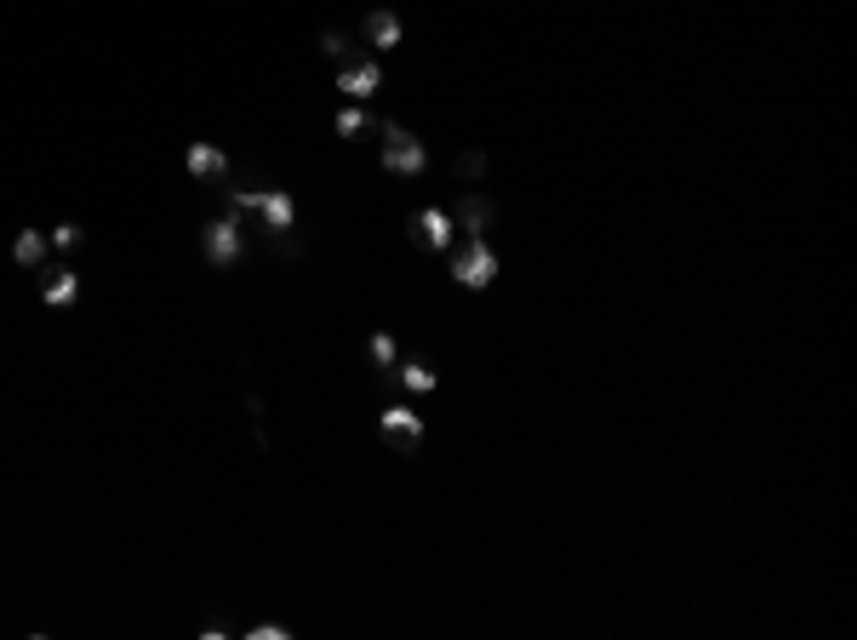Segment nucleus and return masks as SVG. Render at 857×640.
Here are the masks:
<instances>
[{
	"instance_id": "f257e3e1",
	"label": "nucleus",
	"mask_w": 857,
	"mask_h": 640,
	"mask_svg": "<svg viewBox=\"0 0 857 640\" xmlns=\"http://www.w3.org/2000/svg\"><path fill=\"white\" fill-rule=\"evenodd\" d=\"M378 132H383V166L395 172V178H418L423 166H429V149H423L406 126H395V120H378Z\"/></svg>"
},
{
	"instance_id": "6ab92c4d",
	"label": "nucleus",
	"mask_w": 857,
	"mask_h": 640,
	"mask_svg": "<svg viewBox=\"0 0 857 640\" xmlns=\"http://www.w3.org/2000/svg\"><path fill=\"white\" fill-rule=\"evenodd\" d=\"M252 640H292V635H286L280 623H258V629H252Z\"/></svg>"
},
{
	"instance_id": "0eeeda50",
	"label": "nucleus",
	"mask_w": 857,
	"mask_h": 640,
	"mask_svg": "<svg viewBox=\"0 0 857 640\" xmlns=\"http://www.w3.org/2000/svg\"><path fill=\"white\" fill-rule=\"evenodd\" d=\"M378 423H383V435L406 440V446H418V440H423V418L412 412V406H383Z\"/></svg>"
},
{
	"instance_id": "20e7f679",
	"label": "nucleus",
	"mask_w": 857,
	"mask_h": 640,
	"mask_svg": "<svg viewBox=\"0 0 857 640\" xmlns=\"http://www.w3.org/2000/svg\"><path fill=\"white\" fill-rule=\"evenodd\" d=\"M206 258L218 263V269H229V263L240 258V218L229 212V218L206 223Z\"/></svg>"
},
{
	"instance_id": "dca6fc26",
	"label": "nucleus",
	"mask_w": 857,
	"mask_h": 640,
	"mask_svg": "<svg viewBox=\"0 0 857 640\" xmlns=\"http://www.w3.org/2000/svg\"><path fill=\"white\" fill-rule=\"evenodd\" d=\"M458 172H463V178H480V172H486V155H480V149H463V155H458Z\"/></svg>"
},
{
	"instance_id": "a211bd4d",
	"label": "nucleus",
	"mask_w": 857,
	"mask_h": 640,
	"mask_svg": "<svg viewBox=\"0 0 857 640\" xmlns=\"http://www.w3.org/2000/svg\"><path fill=\"white\" fill-rule=\"evenodd\" d=\"M52 246H80V223H58V229H52Z\"/></svg>"
},
{
	"instance_id": "f03ea898",
	"label": "nucleus",
	"mask_w": 857,
	"mask_h": 640,
	"mask_svg": "<svg viewBox=\"0 0 857 640\" xmlns=\"http://www.w3.org/2000/svg\"><path fill=\"white\" fill-rule=\"evenodd\" d=\"M452 275H458V286L480 292V286H492V280L503 275V263H498V252H492L486 240H469L458 258H452Z\"/></svg>"
},
{
	"instance_id": "ddd939ff",
	"label": "nucleus",
	"mask_w": 857,
	"mask_h": 640,
	"mask_svg": "<svg viewBox=\"0 0 857 640\" xmlns=\"http://www.w3.org/2000/svg\"><path fill=\"white\" fill-rule=\"evenodd\" d=\"M400 383H406L412 395H429L440 378H435V366H429V360H406V366H400Z\"/></svg>"
},
{
	"instance_id": "39448f33",
	"label": "nucleus",
	"mask_w": 857,
	"mask_h": 640,
	"mask_svg": "<svg viewBox=\"0 0 857 640\" xmlns=\"http://www.w3.org/2000/svg\"><path fill=\"white\" fill-rule=\"evenodd\" d=\"M412 235H418L423 246L446 252V246H452V235H458V223H452V212H440V206H423L418 218H412Z\"/></svg>"
},
{
	"instance_id": "423d86ee",
	"label": "nucleus",
	"mask_w": 857,
	"mask_h": 640,
	"mask_svg": "<svg viewBox=\"0 0 857 640\" xmlns=\"http://www.w3.org/2000/svg\"><path fill=\"white\" fill-rule=\"evenodd\" d=\"M252 212H263V223H269L275 235H286V229L298 223V206H292L286 189H258V206H252Z\"/></svg>"
},
{
	"instance_id": "7ed1b4c3",
	"label": "nucleus",
	"mask_w": 857,
	"mask_h": 640,
	"mask_svg": "<svg viewBox=\"0 0 857 640\" xmlns=\"http://www.w3.org/2000/svg\"><path fill=\"white\" fill-rule=\"evenodd\" d=\"M378 86H383V69H378L372 58H366V52H360V58H349V63L338 69V92H343V98L366 103L372 92H378Z\"/></svg>"
},
{
	"instance_id": "9b49d317",
	"label": "nucleus",
	"mask_w": 857,
	"mask_h": 640,
	"mask_svg": "<svg viewBox=\"0 0 857 640\" xmlns=\"http://www.w3.org/2000/svg\"><path fill=\"white\" fill-rule=\"evenodd\" d=\"M458 223L469 229V240H486V223H492V200H480V195H469L458 206Z\"/></svg>"
},
{
	"instance_id": "f3484780",
	"label": "nucleus",
	"mask_w": 857,
	"mask_h": 640,
	"mask_svg": "<svg viewBox=\"0 0 857 640\" xmlns=\"http://www.w3.org/2000/svg\"><path fill=\"white\" fill-rule=\"evenodd\" d=\"M320 52H326V58H349V40H343L338 29H326V35H320Z\"/></svg>"
},
{
	"instance_id": "9d476101",
	"label": "nucleus",
	"mask_w": 857,
	"mask_h": 640,
	"mask_svg": "<svg viewBox=\"0 0 857 640\" xmlns=\"http://www.w3.org/2000/svg\"><path fill=\"white\" fill-rule=\"evenodd\" d=\"M189 172L195 178H218V172H229V160H223V149H212V143H189Z\"/></svg>"
},
{
	"instance_id": "f8f14e48",
	"label": "nucleus",
	"mask_w": 857,
	"mask_h": 640,
	"mask_svg": "<svg viewBox=\"0 0 857 640\" xmlns=\"http://www.w3.org/2000/svg\"><path fill=\"white\" fill-rule=\"evenodd\" d=\"M12 258H18L23 269H35V263H46V235H40V229H23V235L12 240Z\"/></svg>"
},
{
	"instance_id": "2eb2a0df",
	"label": "nucleus",
	"mask_w": 857,
	"mask_h": 640,
	"mask_svg": "<svg viewBox=\"0 0 857 640\" xmlns=\"http://www.w3.org/2000/svg\"><path fill=\"white\" fill-rule=\"evenodd\" d=\"M366 355L378 360V366H395V338H383V332H372V338H366Z\"/></svg>"
},
{
	"instance_id": "4468645a",
	"label": "nucleus",
	"mask_w": 857,
	"mask_h": 640,
	"mask_svg": "<svg viewBox=\"0 0 857 640\" xmlns=\"http://www.w3.org/2000/svg\"><path fill=\"white\" fill-rule=\"evenodd\" d=\"M338 132H343V138H360V132H378V115H372V109H360V103H355V109H343V115H338Z\"/></svg>"
},
{
	"instance_id": "1a4fd4ad",
	"label": "nucleus",
	"mask_w": 857,
	"mask_h": 640,
	"mask_svg": "<svg viewBox=\"0 0 857 640\" xmlns=\"http://www.w3.org/2000/svg\"><path fill=\"white\" fill-rule=\"evenodd\" d=\"M360 29H366V40H372V46H383V52H389V46H400V18L389 12V6L366 12V23H360Z\"/></svg>"
},
{
	"instance_id": "6e6552de",
	"label": "nucleus",
	"mask_w": 857,
	"mask_h": 640,
	"mask_svg": "<svg viewBox=\"0 0 857 640\" xmlns=\"http://www.w3.org/2000/svg\"><path fill=\"white\" fill-rule=\"evenodd\" d=\"M75 292H80V275H75V269H46V280H40V298L52 303V309L75 303Z\"/></svg>"
}]
</instances>
